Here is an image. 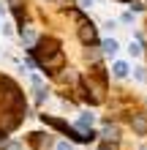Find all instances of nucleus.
<instances>
[{
	"instance_id": "f03ea898",
	"label": "nucleus",
	"mask_w": 147,
	"mask_h": 150,
	"mask_svg": "<svg viewBox=\"0 0 147 150\" xmlns=\"http://www.w3.org/2000/svg\"><path fill=\"white\" fill-rule=\"evenodd\" d=\"M115 74H117V76H125V74H128V66H125V63H117V66H115Z\"/></svg>"
},
{
	"instance_id": "7ed1b4c3",
	"label": "nucleus",
	"mask_w": 147,
	"mask_h": 150,
	"mask_svg": "<svg viewBox=\"0 0 147 150\" xmlns=\"http://www.w3.org/2000/svg\"><path fill=\"white\" fill-rule=\"evenodd\" d=\"M57 150H71V145H65V142H60V145H57Z\"/></svg>"
},
{
	"instance_id": "f257e3e1",
	"label": "nucleus",
	"mask_w": 147,
	"mask_h": 150,
	"mask_svg": "<svg viewBox=\"0 0 147 150\" xmlns=\"http://www.w3.org/2000/svg\"><path fill=\"white\" fill-rule=\"evenodd\" d=\"M103 49H106V55H115V52H117V41L106 38V41H103Z\"/></svg>"
}]
</instances>
